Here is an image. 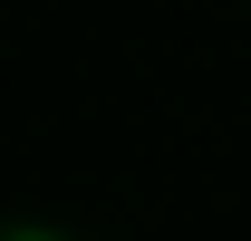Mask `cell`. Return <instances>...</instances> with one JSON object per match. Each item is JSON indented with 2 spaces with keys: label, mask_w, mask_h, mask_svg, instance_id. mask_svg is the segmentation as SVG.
Instances as JSON below:
<instances>
[{
  "label": "cell",
  "mask_w": 251,
  "mask_h": 241,
  "mask_svg": "<svg viewBox=\"0 0 251 241\" xmlns=\"http://www.w3.org/2000/svg\"><path fill=\"white\" fill-rule=\"evenodd\" d=\"M10 241H68V232H10Z\"/></svg>",
  "instance_id": "1"
}]
</instances>
